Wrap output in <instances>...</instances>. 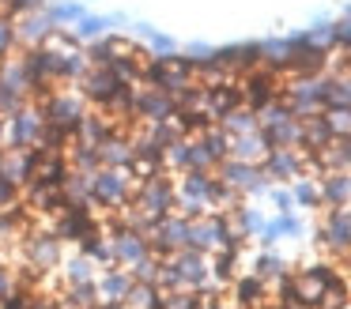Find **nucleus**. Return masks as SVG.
<instances>
[{
    "instance_id": "20e7f679",
    "label": "nucleus",
    "mask_w": 351,
    "mask_h": 309,
    "mask_svg": "<svg viewBox=\"0 0 351 309\" xmlns=\"http://www.w3.org/2000/svg\"><path fill=\"white\" fill-rule=\"evenodd\" d=\"M132 271L129 268H106L99 275V283H95V291H99V301H125V294L132 291Z\"/></svg>"
},
{
    "instance_id": "2eb2a0df",
    "label": "nucleus",
    "mask_w": 351,
    "mask_h": 309,
    "mask_svg": "<svg viewBox=\"0 0 351 309\" xmlns=\"http://www.w3.org/2000/svg\"><path fill=\"white\" fill-rule=\"evenodd\" d=\"M16 203H19V185L12 177H4V173H0V211L16 208Z\"/></svg>"
},
{
    "instance_id": "0eeeda50",
    "label": "nucleus",
    "mask_w": 351,
    "mask_h": 309,
    "mask_svg": "<svg viewBox=\"0 0 351 309\" xmlns=\"http://www.w3.org/2000/svg\"><path fill=\"white\" fill-rule=\"evenodd\" d=\"M125 306H132V309H162V291L155 283H132V291L125 294Z\"/></svg>"
},
{
    "instance_id": "f03ea898",
    "label": "nucleus",
    "mask_w": 351,
    "mask_h": 309,
    "mask_svg": "<svg viewBox=\"0 0 351 309\" xmlns=\"http://www.w3.org/2000/svg\"><path fill=\"white\" fill-rule=\"evenodd\" d=\"M57 260H61V238L57 234H34V238H27V264L34 271L57 268Z\"/></svg>"
},
{
    "instance_id": "39448f33",
    "label": "nucleus",
    "mask_w": 351,
    "mask_h": 309,
    "mask_svg": "<svg viewBox=\"0 0 351 309\" xmlns=\"http://www.w3.org/2000/svg\"><path fill=\"white\" fill-rule=\"evenodd\" d=\"M219 173H223V185H230V188H265V181H261V173L253 170V166H245L242 158L238 162H223L219 166Z\"/></svg>"
},
{
    "instance_id": "f257e3e1",
    "label": "nucleus",
    "mask_w": 351,
    "mask_h": 309,
    "mask_svg": "<svg viewBox=\"0 0 351 309\" xmlns=\"http://www.w3.org/2000/svg\"><path fill=\"white\" fill-rule=\"evenodd\" d=\"M136 196L132 185V173L121 166H106V170L95 173V203H106V208H125V203Z\"/></svg>"
},
{
    "instance_id": "423d86ee",
    "label": "nucleus",
    "mask_w": 351,
    "mask_h": 309,
    "mask_svg": "<svg viewBox=\"0 0 351 309\" xmlns=\"http://www.w3.org/2000/svg\"><path fill=\"white\" fill-rule=\"evenodd\" d=\"M325 245L332 249H348L351 245V211H332V219L325 223Z\"/></svg>"
},
{
    "instance_id": "7ed1b4c3",
    "label": "nucleus",
    "mask_w": 351,
    "mask_h": 309,
    "mask_svg": "<svg viewBox=\"0 0 351 309\" xmlns=\"http://www.w3.org/2000/svg\"><path fill=\"white\" fill-rule=\"evenodd\" d=\"M110 245H114V264H136L140 256L147 253V234H136V230H117V234H110Z\"/></svg>"
},
{
    "instance_id": "f3484780",
    "label": "nucleus",
    "mask_w": 351,
    "mask_h": 309,
    "mask_svg": "<svg viewBox=\"0 0 351 309\" xmlns=\"http://www.w3.org/2000/svg\"><path fill=\"white\" fill-rule=\"evenodd\" d=\"M12 291H16V275H12V268L0 264V298H8Z\"/></svg>"
},
{
    "instance_id": "f8f14e48",
    "label": "nucleus",
    "mask_w": 351,
    "mask_h": 309,
    "mask_svg": "<svg viewBox=\"0 0 351 309\" xmlns=\"http://www.w3.org/2000/svg\"><path fill=\"white\" fill-rule=\"evenodd\" d=\"M343 301H348V291H343V283L328 279L325 291H321V298H317V306H321V309H343Z\"/></svg>"
},
{
    "instance_id": "9b49d317",
    "label": "nucleus",
    "mask_w": 351,
    "mask_h": 309,
    "mask_svg": "<svg viewBox=\"0 0 351 309\" xmlns=\"http://www.w3.org/2000/svg\"><path fill=\"white\" fill-rule=\"evenodd\" d=\"M268 173H280V177H291V173H298V158L291 155L287 147H276V155L268 158Z\"/></svg>"
},
{
    "instance_id": "ddd939ff",
    "label": "nucleus",
    "mask_w": 351,
    "mask_h": 309,
    "mask_svg": "<svg viewBox=\"0 0 351 309\" xmlns=\"http://www.w3.org/2000/svg\"><path fill=\"white\" fill-rule=\"evenodd\" d=\"M69 283H95V260L87 253L69 264Z\"/></svg>"
},
{
    "instance_id": "4468645a",
    "label": "nucleus",
    "mask_w": 351,
    "mask_h": 309,
    "mask_svg": "<svg viewBox=\"0 0 351 309\" xmlns=\"http://www.w3.org/2000/svg\"><path fill=\"white\" fill-rule=\"evenodd\" d=\"M261 291H265L261 279H242V283H238V301H242V306H257Z\"/></svg>"
},
{
    "instance_id": "a211bd4d",
    "label": "nucleus",
    "mask_w": 351,
    "mask_h": 309,
    "mask_svg": "<svg viewBox=\"0 0 351 309\" xmlns=\"http://www.w3.org/2000/svg\"><path fill=\"white\" fill-rule=\"evenodd\" d=\"M261 275H283V260H276V256H261Z\"/></svg>"
},
{
    "instance_id": "1a4fd4ad",
    "label": "nucleus",
    "mask_w": 351,
    "mask_h": 309,
    "mask_svg": "<svg viewBox=\"0 0 351 309\" xmlns=\"http://www.w3.org/2000/svg\"><path fill=\"white\" fill-rule=\"evenodd\" d=\"M321 196H325L328 203H336V208H343V203L351 200V177H348V173H336V177H328V181H325V193H321Z\"/></svg>"
},
{
    "instance_id": "6e6552de",
    "label": "nucleus",
    "mask_w": 351,
    "mask_h": 309,
    "mask_svg": "<svg viewBox=\"0 0 351 309\" xmlns=\"http://www.w3.org/2000/svg\"><path fill=\"white\" fill-rule=\"evenodd\" d=\"M159 268H162V260L152 253V249H147L136 264H129V271H132V279H136V283H155V279H159Z\"/></svg>"
},
{
    "instance_id": "aec40b11",
    "label": "nucleus",
    "mask_w": 351,
    "mask_h": 309,
    "mask_svg": "<svg viewBox=\"0 0 351 309\" xmlns=\"http://www.w3.org/2000/svg\"><path fill=\"white\" fill-rule=\"evenodd\" d=\"M4 132H8V117H0V143H4Z\"/></svg>"
},
{
    "instance_id": "6ab92c4d",
    "label": "nucleus",
    "mask_w": 351,
    "mask_h": 309,
    "mask_svg": "<svg viewBox=\"0 0 351 309\" xmlns=\"http://www.w3.org/2000/svg\"><path fill=\"white\" fill-rule=\"evenodd\" d=\"M276 208L287 211V208H291V196H287V193H276Z\"/></svg>"
},
{
    "instance_id": "412c9836",
    "label": "nucleus",
    "mask_w": 351,
    "mask_h": 309,
    "mask_svg": "<svg viewBox=\"0 0 351 309\" xmlns=\"http://www.w3.org/2000/svg\"><path fill=\"white\" fill-rule=\"evenodd\" d=\"M53 309H76V306H69V301H57V306Z\"/></svg>"
},
{
    "instance_id": "9d476101",
    "label": "nucleus",
    "mask_w": 351,
    "mask_h": 309,
    "mask_svg": "<svg viewBox=\"0 0 351 309\" xmlns=\"http://www.w3.org/2000/svg\"><path fill=\"white\" fill-rule=\"evenodd\" d=\"M69 306L76 309H95V301H99V291H95V283H72L69 286Z\"/></svg>"
},
{
    "instance_id": "dca6fc26",
    "label": "nucleus",
    "mask_w": 351,
    "mask_h": 309,
    "mask_svg": "<svg viewBox=\"0 0 351 309\" xmlns=\"http://www.w3.org/2000/svg\"><path fill=\"white\" fill-rule=\"evenodd\" d=\"M317 196H321V193L310 185V181H302V185H295V200H298V203H317Z\"/></svg>"
}]
</instances>
